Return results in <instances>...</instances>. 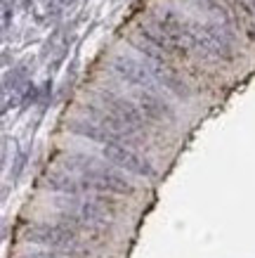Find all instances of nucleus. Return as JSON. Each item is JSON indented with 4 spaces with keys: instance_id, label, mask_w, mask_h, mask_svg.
<instances>
[{
    "instance_id": "f257e3e1",
    "label": "nucleus",
    "mask_w": 255,
    "mask_h": 258,
    "mask_svg": "<svg viewBox=\"0 0 255 258\" xmlns=\"http://www.w3.org/2000/svg\"><path fill=\"white\" fill-rule=\"evenodd\" d=\"M62 168L76 173L88 192L125 197L135 195V185L111 161L104 164V161H97L95 157H88V154H66V157H62Z\"/></svg>"
},
{
    "instance_id": "f03ea898",
    "label": "nucleus",
    "mask_w": 255,
    "mask_h": 258,
    "mask_svg": "<svg viewBox=\"0 0 255 258\" xmlns=\"http://www.w3.org/2000/svg\"><path fill=\"white\" fill-rule=\"evenodd\" d=\"M54 209H59V218L64 223H69L71 227L80 230H100L114 223V209L107 206L104 202V192H97L95 199L88 197H66L62 195V199H54Z\"/></svg>"
},
{
    "instance_id": "7ed1b4c3",
    "label": "nucleus",
    "mask_w": 255,
    "mask_h": 258,
    "mask_svg": "<svg viewBox=\"0 0 255 258\" xmlns=\"http://www.w3.org/2000/svg\"><path fill=\"white\" fill-rule=\"evenodd\" d=\"M236 36L239 31L227 29L220 22H196L194 19V52H201L203 57L217 59L224 64H234L239 57L236 50Z\"/></svg>"
},
{
    "instance_id": "20e7f679",
    "label": "nucleus",
    "mask_w": 255,
    "mask_h": 258,
    "mask_svg": "<svg viewBox=\"0 0 255 258\" xmlns=\"http://www.w3.org/2000/svg\"><path fill=\"white\" fill-rule=\"evenodd\" d=\"M93 95H95V102L102 104L104 109H109L114 116L125 121L130 128H135V131L142 133L144 138L149 135V128L154 123H151L147 118V114L142 111L137 100H130V97H125V95L116 93V90H109V88H95Z\"/></svg>"
},
{
    "instance_id": "39448f33",
    "label": "nucleus",
    "mask_w": 255,
    "mask_h": 258,
    "mask_svg": "<svg viewBox=\"0 0 255 258\" xmlns=\"http://www.w3.org/2000/svg\"><path fill=\"white\" fill-rule=\"evenodd\" d=\"M26 239L47 249H62L69 253H80V237L78 230L69 223H33L26 227Z\"/></svg>"
},
{
    "instance_id": "423d86ee",
    "label": "nucleus",
    "mask_w": 255,
    "mask_h": 258,
    "mask_svg": "<svg viewBox=\"0 0 255 258\" xmlns=\"http://www.w3.org/2000/svg\"><path fill=\"white\" fill-rule=\"evenodd\" d=\"M109 69L116 74L118 81H123L125 86L135 88V90H154V93H165V90L158 86V81L154 79V74L149 71V67H147V62H144V59H135V57H130V55L118 52V55L111 57Z\"/></svg>"
},
{
    "instance_id": "0eeeda50",
    "label": "nucleus",
    "mask_w": 255,
    "mask_h": 258,
    "mask_svg": "<svg viewBox=\"0 0 255 258\" xmlns=\"http://www.w3.org/2000/svg\"><path fill=\"white\" fill-rule=\"evenodd\" d=\"M102 157L111 161L114 166H118L121 171H128L132 175H139V178L147 180H156V168L151 166V161L137 154L135 147H128L121 142H109V145H102Z\"/></svg>"
},
{
    "instance_id": "6e6552de",
    "label": "nucleus",
    "mask_w": 255,
    "mask_h": 258,
    "mask_svg": "<svg viewBox=\"0 0 255 258\" xmlns=\"http://www.w3.org/2000/svg\"><path fill=\"white\" fill-rule=\"evenodd\" d=\"M142 59H144V57H142ZM144 62H147L149 71L154 74V79L158 81V86H161L165 93H170L175 100L185 102V104L192 102V97H194L192 86L182 79V74L173 67V62H149V59H144Z\"/></svg>"
},
{
    "instance_id": "1a4fd4ad",
    "label": "nucleus",
    "mask_w": 255,
    "mask_h": 258,
    "mask_svg": "<svg viewBox=\"0 0 255 258\" xmlns=\"http://www.w3.org/2000/svg\"><path fill=\"white\" fill-rule=\"evenodd\" d=\"M135 100L142 107V111L147 114V118L154 125H175L178 123V111L170 104L163 93H154V90H135Z\"/></svg>"
},
{
    "instance_id": "9d476101",
    "label": "nucleus",
    "mask_w": 255,
    "mask_h": 258,
    "mask_svg": "<svg viewBox=\"0 0 255 258\" xmlns=\"http://www.w3.org/2000/svg\"><path fill=\"white\" fill-rule=\"evenodd\" d=\"M45 187L57 192V195H66V197H80L88 192L85 185L80 182V178H78L76 173L66 171V168H64V171L45 173Z\"/></svg>"
},
{
    "instance_id": "9b49d317",
    "label": "nucleus",
    "mask_w": 255,
    "mask_h": 258,
    "mask_svg": "<svg viewBox=\"0 0 255 258\" xmlns=\"http://www.w3.org/2000/svg\"><path fill=\"white\" fill-rule=\"evenodd\" d=\"M40 97H43V90H40L33 81H29L26 83V88L22 90V111H26L29 107H33V104H40Z\"/></svg>"
},
{
    "instance_id": "f8f14e48",
    "label": "nucleus",
    "mask_w": 255,
    "mask_h": 258,
    "mask_svg": "<svg viewBox=\"0 0 255 258\" xmlns=\"http://www.w3.org/2000/svg\"><path fill=\"white\" fill-rule=\"evenodd\" d=\"M12 17H15V5H12V0H3V33L10 31Z\"/></svg>"
},
{
    "instance_id": "ddd939ff",
    "label": "nucleus",
    "mask_w": 255,
    "mask_h": 258,
    "mask_svg": "<svg viewBox=\"0 0 255 258\" xmlns=\"http://www.w3.org/2000/svg\"><path fill=\"white\" fill-rule=\"evenodd\" d=\"M26 157H29V154H26L24 149H19V152H17V157H15V166H12V173H10V178H12V182H15V180L19 178V175H22L24 166H26Z\"/></svg>"
},
{
    "instance_id": "4468645a",
    "label": "nucleus",
    "mask_w": 255,
    "mask_h": 258,
    "mask_svg": "<svg viewBox=\"0 0 255 258\" xmlns=\"http://www.w3.org/2000/svg\"><path fill=\"white\" fill-rule=\"evenodd\" d=\"M22 258H66L64 253H59V251H36V253H26V256Z\"/></svg>"
},
{
    "instance_id": "2eb2a0df",
    "label": "nucleus",
    "mask_w": 255,
    "mask_h": 258,
    "mask_svg": "<svg viewBox=\"0 0 255 258\" xmlns=\"http://www.w3.org/2000/svg\"><path fill=\"white\" fill-rule=\"evenodd\" d=\"M76 3H78V0H59V5H62L64 10H71L73 5H76Z\"/></svg>"
},
{
    "instance_id": "dca6fc26",
    "label": "nucleus",
    "mask_w": 255,
    "mask_h": 258,
    "mask_svg": "<svg viewBox=\"0 0 255 258\" xmlns=\"http://www.w3.org/2000/svg\"><path fill=\"white\" fill-rule=\"evenodd\" d=\"M3 67H5V69L10 67V50H8V47L3 50Z\"/></svg>"
},
{
    "instance_id": "f3484780",
    "label": "nucleus",
    "mask_w": 255,
    "mask_h": 258,
    "mask_svg": "<svg viewBox=\"0 0 255 258\" xmlns=\"http://www.w3.org/2000/svg\"><path fill=\"white\" fill-rule=\"evenodd\" d=\"M114 3H123V0H114Z\"/></svg>"
}]
</instances>
